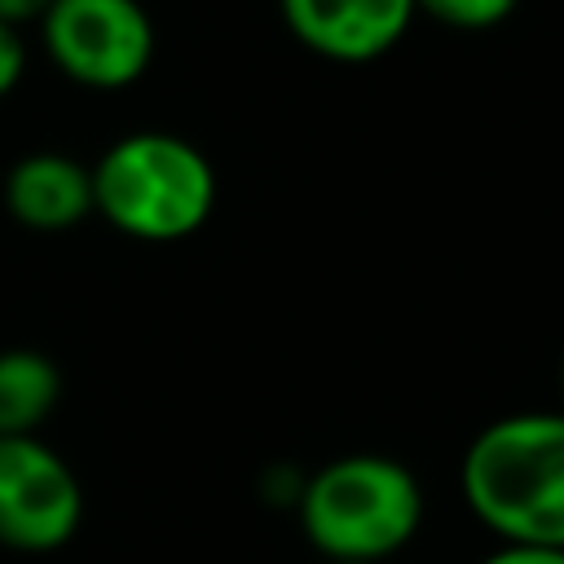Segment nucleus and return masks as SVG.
Here are the masks:
<instances>
[{
	"label": "nucleus",
	"instance_id": "obj_6",
	"mask_svg": "<svg viewBox=\"0 0 564 564\" xmlns=\"http://www.w3.org/2000/svg\"><path fill=\"white\" fill-rule=\"evenodd\" d=\"M278 13L308 53L339 66L392 53L419 18L414 0H278Z\"/></svg>",
	"mask_w": 564,
	"mask_h": 564
},
{
	"label": "nucleus",
	"instance_id": "obj_14",
	"mask_svg": "<svg viewBox=\"0 0 564 564\" xmlns=\"http://www.w3.org/2000/svg\"><path fill=\"white\" fill-rule=\"evenodd\" d=\"M326 564H330V560H326Z\"/></svg>",
	"mask_w": 564,
	"mask_h": 564
},
{
	"label": "nucleus",
	"instance_id": "obj_4",
	"mask_svg": "<svg viewBox=\"0 0 564 564\" xmlns=\"http://www.w3.org/2000/svg\"><path fill=\"white\" fill-rule=\"evenodd\" d=\"M48 62L79 88L119 93L137 84L159 48L141 0H53L40 18Z\"/></svg>",
	"mask_w": 564,
	"mask_h": 564
},
{
	"label": "nucleus",
	"instance_id": "obj_1",
	"mask_svg": "<svg viewBox=\"0 0 564 564\" xmlns=\"http://www.w3.org/2000/svg\"><path fill=\"white\" fill-rule=\"evenodd\" d=\"M458 494L498 546L564 551V410L485 423L463 449Z\"/></svg>",
	"mask_w": 564,
	"mask_h": 564
},
{
	"label": "nucleus",
	"instance_id": "obj_10",
	"mask_svg": "<svg viewBox=\"0 0 564 564\" xmlns=\"http://www.w3.org/2000/svg\"><path fill=\"white\" fill-rule=\"evenodd\" d=\"M22 75H26V40L18 26L0 22V101L22 84Z\"/></svg>",
	"mask_w": 564,
	"mask_h": 564
},
{
	"label": "nucleus",
	"instance_id": "obj_8",
	"mask_svg": "<svg viewBox=\"0 0 564 564\" xmlns=\"http://www.w3.org/2000/svg\"><path fill=\"white\" fill-rule=\"evenodd\" d=\"M62 401V370L40 348L0 352V436H40Z\"/></svg>",
	"mask_w": 564,
	"mask_h": 564
},
{
	"label": "nucleus",
	"instance_id": "obj_13",
	"mask_svg": "<svg viewBox=\"0 0 564 564\" xmlns=\"http://www.w3.org/2000/svg\"><path fill=\"white\" fill-rule=\"evenodd\" d=\"M560 397H564V352H560Z\"/></svg>",
	"mask_w": 564,
	"mask_h": 564
},
{
	"label": "nucleus",
	"instance_id": "obj_7",
	"mask_svg": "<svg viewBox=\"0 0 564 564\" xmlns=\"http://www.w3.org/2000/svg\"><path fill=\"white\" fill-rule=\"evenodd\" d=\"M0 198L18 225L62 234L93 216V167L62 150H35L4 172Z\"/></svg>",
	"mask_w": 564,
	"mask_h": 564
},
{
	"label": "nucleus",
	"instance_id": "obj_5",
	"mask_svg": "<svg viewBox=\"0 0 564 564\" xmlns=\"http://www.w3.org/2000/svg\"><path fill=\"white\" fill-rule=\"evenodd\" d=\"M84 524L75 467L44 436H0V546L44 555Z\"/></svg>",
	"mask_w": 564,
	"mask_h": 564
},
{
	"label": "nucleus",
	"instance_id": "obj_9",
	"mask_svg": "<svg viewBox=\"0 0 564 564\" xmlns=\"http://www.w3.org/2000/svg\"><path fill=\"white\" fill-rule=\"evenodd\" d=\"M414 9L454 31H489L502 26L520 9V0H414Z\"/></svg>",
	"mask_w": 564,
	"mask_h": 564
},
{
	"label": "nucleus",
	"instance_id": "obj_12",
	"mask_svg": "<svg viewBox=\"0 0 564 564\" xmlns=\"http://www.w3.org/2000/svg\"><path fill=\"white\" fill-rule=\"evenodd\" d=\"M53 0H0V22L4 26H40V18L48 13Z\"/></svg>",
	"mask_w": 564,
	"mask_h": 564
},
{
	"label": "nucleus",
	"instance_id": "obj_2",
	"mask_svg": "<svg viewBox=\"0 0 564 564\" xmlns=\"http://www.w3.org/2000/svg\"><path fill=\"white\" fill-rule=\"evenodd\" d=\"M308 546L330 564H383L423 524L419 476L388 454H344L304 476L295 498Z\"/></svg>",
	"mask_w": 564,
	"mask_h": 564
},
{
	"label": "nucleus",
	"instance_id": "obj_11",
	"mask_svg": "<svg viewBox=\"0 0 564 564\" xmlns=\"http://www.w3.org/2000/svg\"><path fill=\"white\" fill-rule=\"evenodd\" d=\"M480 564H564V551H555V546H498Z\"/></svg>",
	"mask_w": 564,
	"mask_h": 564
},
{
	"label": "nucleus",
	"instance_id": "obj_3",
	"mask_svg": "<svg viewBox=\"0 0 564 564\" xmlns=\"http://www.w3.org/2000/svg\"><path fill=\"white\" fill-rule=\"evenodd\" d=\"M212 207L216 167L176 132H128L93 163V216L137 242H181Z\"/></svg>",
	"mask_w": 564,
	"mask_h": 564
}]
</instances>
